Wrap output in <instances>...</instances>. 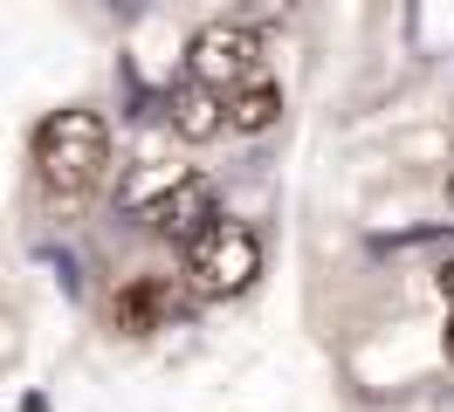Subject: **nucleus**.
Instances as JSON below:
<instances>
[{
    "instance_id": "obj_10",
    "label": "nucleus",
    "mask_w": 454,
    "mask_h": 412,
    "mask_svg": "<svg viewBox=\"0 0 454 412\" xmlns=\"http://www.w3.org/2000/svg\"><path fill=\"white\" fill-rule=\"evenodd\" d=\"M448 199H454V186H448Z\"/></svg>"
},
{
    "instance_id": "obj_9",
    "label": "nucleus",
    "mask_w": 454,
    "mask_h": 412,
    "mask_svg": "<svg viewBox=\"0 0 454 412\" xmlns=\"http://www.w3.org/2000/svg\"><path fill=\"white\" fill-rule=\"evenodd\" d=\"M448 351H454V323H448Z\"/></svg>"
},
{
    "instance_id": "obj_2",
    "label": "nucleus",
    "mask_w": 454,
    "mask_h": 412,
    "mask_svg": "<svg viewBox=\"0 0 454 412\" xmlns=\"http://www.w3.org/2000/svg\"><path fill=\"white\" fill-rule=\"evenodd\" d=\"M186 261V289L193 296H207V302H227V296H248L262 282V234L248 227V220H207L193 241L179 247Z\"/></svg>"
},
{
    "instance_id": "obj_8",
    "label": "nucleus",
    "mask_w": 454,
    "mask_h": 412,
    "mask_svg": "<svg viewBox=\"0 0 454 412\" xmlns=\"http://www.w3.org/2000/svg\"><path fill=\"white\" fill-rule=\"evenodd\" d=\"M441 296L454 302V254H448V261H441Z\"/></svg>"
},
{
    "instance_id": "obj_7",
    "label": "nucleus",
    "mask_w": 454,
    "mask_h": 412,
    "mask_svg": "<svg viewBox=\"0 0 454 412\" xmlns=\"http://www.w3.org/2000/svg\"><path fill=\"white\" fill-rule=\"evenodd\" d=\"M221 104H227V131L262 137V131H276V117H283V89L262 76V82H241V89H227Z\"/></svg>"
},
{
    "instance_id": "obj_5",
    "label": "nucleus",
    "mask_w": 454,
    "mask_h": 412,
    "mask_svg": "<svg viewBox=\"0 0 454 412\" xmlns=\"http://www.w3.org/2000/svg\"><path fill=\"white\" fill-rule=\"evenodd\" d=\"M207 220H221V206H214V186H207L200 172H186V179H179L172 192H159L152 206H138V227H145V234H159V241H179V247L193 241Z\"/></svg>"
},
{
    "instance_id": "obj_3",
    "label": "nucleus",
    "mask_w": 454,
    "mask_h": 412,
    "mask_svg": "<svg viewBox=\"0 0 454 412\" xmlns=\"http://www.w3.org/2000/svg\"><path fill=\"white\" fill-rule=\"evenodd\" d=\"M186 76L207 82L214 97L241 89V82H262L269 76V42H262L248 21H207L186 42Z\"/></svg>"
},
{
    "instance_id": "obj_6",
    "label": "nucleus",
    "mask_w": 454,
    "mask_h": 412,
    "mask_svg": "<svg viewBox=\"0 0 454 412\" xmlns=\"http://www.w3.org/2000/svg\"><path fill=\"white\" fill-rule=\"evenodd\" d=\"M166 124L186 137V144H207V137H221V131H227V104L207 89V82L186 76V82L166 97Z\"/></svg>"
},
{
    "instance_id": "obj_4",
    "label": "nucleus",
    "mask_w": 454,
    "mask_h": 412,
    "mask_svg": "<svg viewBox=\"0 0 454 412\" xmlns=\"http://www.w3.org/2000/svg\"><path fill=\"white\" fill-rule=\"evenodd\" d=\"M179 309H186L179 282H166V275H131L111 296V330H124V337H159V330L179 323Z\"/></svg>"
},
{
    "instance_id": "obj_1",
    "label": "nucleus",
    "mask_w": 454,
    "mask_h": 412,
    "mask_svg": "<svg viewBox=\"0 0 454 412\" xmlns=\"http://www.w3.org/2000/svg\"><path fill=\"white\" fill-rule=\"evenodd\" d=\"M28 165H35V192L56 214H83L104 192V179H111V124H104V110H83V104L49 110L35 124Z\"/></svg>"
}]
</instances>
